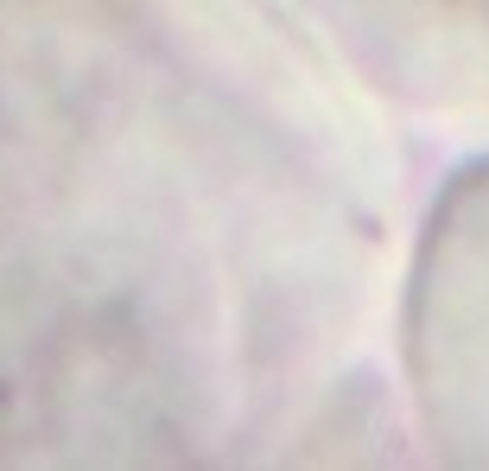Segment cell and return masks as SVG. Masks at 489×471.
Segmentation results:
<instances>
[{
  "instance_id": "obj_2",
  "label": "cell",
  "mask_w": 489,
  "mask_h": 471,
  "mask_svg": "<svg viewBox=\"0 0 489 471\" xmlns=\"http://www.w3.org/2000/svg\"><path fill=\"white\" fill-rule=\"evenodd\" d=\"M406 350L432 440L489 459V160L452 179L432 211L406 299Z\"/></svg>"
},
{
  "instance_id": "obj_1",
  "label": "cell",
  "mask_w": 489,
  "mask_h": 471,
  "mask_svg": "<svg viewBox=\"0 0 489 471\" xmlns=\"http://www.w3.org/2000/svg\"><path fill=\"white\" fill-rule=\"evenodd\" d=\"M394 160L273 0H0V459H261L324 434Z\"/></svg>"
}]
</instances>
